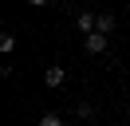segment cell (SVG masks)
Segmentation results:
<instances>
[{"instance_id":"cell-6","label":"cell","mask_w":130,"mask_h":126,"mask_svg":"<svg viewBox=\"0 0 130 126\" xmlns=\"http://www.w3.org/2000/svg\"><path fill=\"white\" fill-rule=\"evenodd\" d=\"M95 114V106H91V102H79V106H75V118H91Z\"/></svg>"},{"instance_id":"cell-7","label":"cell","mask_w":130,"mask_h":126,"mask_svg":"<svg viewBox=\"0 0 130 126\" xmlns=\"http://www.w3.org/2000/svg\"><path fill=\"white\" fill-rule=\"evenodd\" d=\"M40 126H63V118H59V114H43Z\"/></svg>"},{"instance_id":"cell-8","label":"cell","mask_w":130,"mask_h":126,"mask_svg":"<svg viewBox=\"0 0 130 126\" xmlns=\"http://www.w3.org/2000/svg\"><path fill=\"white\" fill-rule=\"evenodd\" d=\"M28 4H36V8H43V4H51V0H28Z\"/></svg>"},{"instance_id":"cell-1","label":"cell","mask_w":130,"mask_h":126,"mask_svg":"<svg viewBox=\"0 0 130 126\" xmlns=\"http://www.w3.org/2000/svg\"><path fill=\"white\" fill-rule=\"evenodd\" d=\"M83 43H87V55H103V51H106V36H103V32L83 36Z\"/></svg>"},{"instance_id":"cell-5","label":"cell","mask_w":130,"mask_h":126,"mask_svg":"<svg viewBox=\"0 0 130 126\" xmlns=\"http://www.w3.org/2000/svg\"><path fill=\"white\" fill-rule=\"evenodd\" d=\"M0 51H4V55L16 51V36H12V32H4V36H0Z\"/></svg>"},{"instance_id":"cell-9","label":"cell","mask_w":130,"mask_h":126,"mask_svg":"<svg viewBox=\"0 0 130 126\" xmlns=\"http://www.w3.org/2000/svg\"><path fill=\"white\" fill-rule=\"evenodd\" d=\"M126 118H130V102H126Z\"/></svg>"},{"instance_id":"cell-3","label":"cell","mask_w":130,"mask_h":126,"mask_svg":"<svg viewBox=\"0 0 130 126\" xmlns=\"http://www.w3.org/2000/svg\"><path fill=\"white\" fill-rule=\"evenodd\" d=\"M63 79H67L63 67H47V71H43V83H47L51 91H55V87H63Z\"/></svg>"},{"instance_id":"cell-2","label":"cell","mask_w":130,"mask_h":126,"mask_svg":"<svg viewBox=\"0 0 130 126\" xmlns=\"http://www.w3.org/2000/svg\"><path fill=\"white\" fill-rule=\"evenodd\" d=\"M75 24H79V32H83V36L99 32V16H95V12H79V20H75Z\"/></svg>"},{"instance_id":"cell-4","label":"cell","mask_w":130,"mask_h":126,"mask_svg":"<svg viewBox=\"0 0 130 126\" xmlns=\"http://www.w3.org/2000/svg\"><path fill=\"white\" fill-rule=\"evenodd\" d=\"M99 32H103V36H110V32H114V16H110V12L99 16Z\"/></svg>"}]
</instances>
